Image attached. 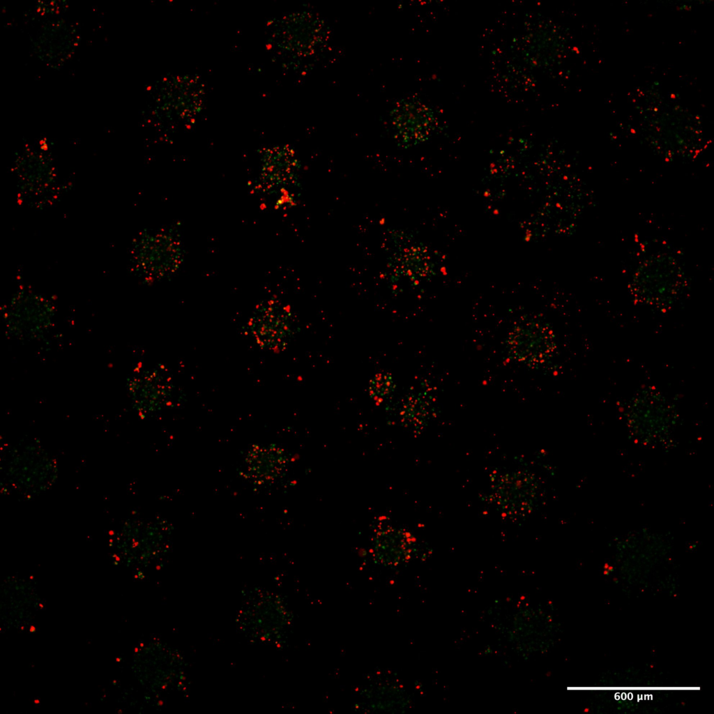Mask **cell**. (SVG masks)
<instances>
[{
    "instance_id": "15",
    "label": "cell",
    "mask_w": 714,
    "mask_h": 714,
    "mask_svg": "<svg viewBox=\"0 0 714 714\" xmlns=\"http://www.w3.org/2000/svg\"><path fill=\"white\" fill-rule=\"evenodd\" d=\"M394 388V380L390 374L379 373L370 380L368 390L371 397L381 402L393 391Z\"/></svg>"
},
{
    "instance_id": "7",
    "label": "cell",
    "mask_w": 714,
    "mask_h": 714,
    "mask_svg": "<svg viewBox=\"0 0 714 714\" xmlns=\"http://www.w3.org/2000/svg\"><path fill=\"white\" fill-rule=\"evenodd\" d=\"M149 237L138 251L144 269L157 276L176 271L183 259L180 242L169 234H155Z\"/></svg>"
},
{
    "instance_id": "2",
    "label": "cell",
    "mask_w": 714,
    "mask_h": 714,
    "mask_svg": "<svg viewBox=\"0 0 714 714\" xmlns=\"http://www.w3.org/2000/svg\"><path fill=\"white\" fill-rule=\"evenodd\" d=\"M236 625L249 639L276 644L285 636L292 621L287 603L278 595L253 588L244 598L236 615Z\"/></svg>"
},
{
    "instance_id": "11",
    "label": "cell",
    "mask_w": 714,
    "mask_h": 714,
    "mask_svg": "<svg viewBox=\"0 0 714 714\" xmlns=\"http://www.w3.org/2000/svg\"><path fill=\"white\" fill-rule=\"evenodd\" d=\"M290 326L284 312L265 307L251 323V331L258 343L266 347H279L289 335Z\"/></svg>"
},
{
    "instance_id": "13",
    "label": "cell",
    "mask_w": 714,
    "mask_h": 714,
    "mask_svg": "<svg viewBox=\"0 0 714 714\" xmlns=\"http://www.w3.org/2000/svg\"><path fill=\"white\" fill-rule=\"evenodd\" d=\"M40 299L38 297L33 298L32 295L29 296V301L26 297L23 302L19 299L8 312L16 313V315H10V321L13 324H17V328L22 330L23 335H36L46 327L44 324L50 321L52 310L45 312V310L49 309L45 302L33 312Z\"/></svg>"
},
{
    "instance_id": "10",
    "label": "cell",
    "mask_w": 714,
    "mask_h": 714,
    "mask_svg": "<svg viewBox=\"0 0 714 714\" xmlns=\"http://www.w3.org/2000/svg\"><path fill=\"white\" fill-rule=\"evenodd\" d=\"M415 540L404 529L388 526L374 534L372 554L374 561L385 567H397L407 562L414 549Z\"/></svg>"
},
{
    "instance_id": "3",
    "label": "cell",
    "mask_w": 714,
    "mask_h": 714,
    "mask_svg": "<svg viewBox=\"0 0 714 714\" xmlns=\"http://www.w3.org/2000/svg\"><path fill=\"white\" fill-rule=\"evenodd\" d=\"M625 418L630 432L639 440L666 438L676 421L674 405L660 391L645 388L630 400Z\"/></svg>"
},
{
    "instance_id": "6",
    "label": "cell",
    "mask_w": 714,
    "mask_h": 714,
    "mask_svg": "<svg viewBox=\"0 0 714 714\" xmlns=\"http://www.w3.org/2000/svg\"><path fill=\"white\" fill-rule=\"evenodd\" d=\"M142 652L140 678L149 687L165 690L178 685L184 678L181 655L169 646L149 644Z\"/></svg>"
},
{
    "instance_id": "4",
    "label": "cell",
    "mask_w": 714,
    "mask_h": 714,
    "mask_svg": "<svg viewBox=\"0 0 714 714\" xmlns=\"http://www.w3.org/2000/svg\"><path fill=\"white\" fill-rule=\"evenodd\" d=\"M506 345L512 359L535 367L547 362L553 356L556 341L549 324L530 319L512 328L506 337Z\"/></svg>"
},
{
    "instance_id": "12",
    "label": "cell",
    "mask_w": 714,
    "mask_h": 714,
    "mask_svg": "<svg viewBox=\"0 0 714 714\" xmlns=\"http://www.w3.org/2000/svg\"><path fill=\"white\" fill-rule=\"evenodd\" d=\"M298 167L295 151L288 145L275 146L264 150L262 155L263 176L277 185L288 182Z\"/></svg>"
},
{
    "instance_id": "1",
    "label": "cell",
    "mask_w": 714,
    "mask_h": 714,
    "mask_svg": "<svg viewBox=\"0 0 714 714\" xmlns=\"http://www.w3.org/2000/svg\"><path fill=\"white\" fill-rule=\"evenodd\" d=\"M685 284L679 263L661 254L648 257L638 266L630 281V291L637 303L662 310L677 301Z\"/></svg>"
},
{
    "instance_id": "9",
    "label": "cell",
    "mask_w": 714,
    "mask_h": 714,
    "mask_svg": "<svg viewBox=\"0 0 714 714\" xmlns=\"http://www.w3.org/2000/svg\"><path fill=\"white\" fill-rule=\"evenodd\" d=\"M536 484L535 478L526 473L504 475L496 485V502L509 514L526 513L534 503Z\"/></svg>"
},
{
    "instance_id": "14",
    "label": "cell",
    "mask_w": 714,
    "mask_h": 714,
    "mask_svg": "<svg viewBox=\"0 0 714 714\" xmlns=\"http://www.w3.org/2000/svg\"><path fill=\"white\" fill-rule=\"evenodd\" d=\"M247 462L253 478L268 481L278 478L283 471L287 457L280 448H259L252 450Z\"/></svg>"
},
{
    "instance_id": "5",
    "label": "cell",
    "mask_w": 714,
    "mask_h": 714,
    "mask_svg": "<svg viewBox=\"0 0 714 714\" xmlns=\"http://www.w3.org/2000/svg\"><path fill=\"white\" fill-rule=\"evenodd\" d=\"M390 119L394 137L404 147H410L427 140L435 126L432 109L423 102L404 98L390 111Z\"/></svg>"
},
{
    "instance_id": "8",
    "label": "cell",
    "mask_w": 714,
    "mask_h": 714,
    "mask_svg": "<svg viewBox=\"0 0 714 714\" xmlns=\"http://www.w3.org/2000/svg\"><path fill=\"white\" fill-rule=\"evenodd\" d=\"M284 44L301 55L312 54L326 39V26L316 15L301 13L289 17L284 24Z\"/></svg>"
}]
</instances>
